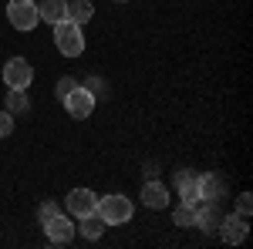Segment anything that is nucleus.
Here are the masks:
<instances>
[{"label":"nucleus","mask_w":253,"mask_h":249,"mask_svg":"<svg viewBox=\"0 0 253 249\" xmlns=\"http://www.w3.org/2000/svg\"><path fill=\"white\" fill-rule=\"evenodd\" d=\"M54 44H58V51L64 58H78L81 51H84V31H81V24H75L71 17H64L54 24Z\"/></svg>","instance_id":"f257e3e1"},{"label":"nucleus","mask_w":253,"mask_h":249,"mask_svg":"<svg viewBox=\"0 0 253 249\" xmlns=\"http://www.w3.org/2000/svg\"><path fill=\"white\" fill-rule=\"evenodd\" d=\"M95 212L101 215V222H105V226H122V222H128V219H132L135 206H132V199H125V195L112 192V195L98 199V209Z\"/></svg>","instance_id":"f03ea898"},{"label":"nucleus","mask_w":253,"mask_h":249,"mask_svg":"<svg viewBox=\"0 0 253 249\" xmlns=\"http://www.w3.org/2000/svg\"><path fill=\"white\" fill-rule=\"evenodd\" d=\"M7 20H10V27H17V31H34L41 24L38 3H34V0H10V3H7Z\"/></svg>","instance_id":"7ed1b4c3"},{"label":"nucleus","mask_w":253,"mask_h":249,"mask_svg":"<svg viewBox=\"0 0 253 249\" xmlns=\"http://www.w3.org/2000/svg\"><path fill=\"white\" fill-rule=\"evenodd\" d=\"M64 101V111L75 118V121H81V118H88L91 111H95V95L84 88V84H78V88H71L68 95L61 98Z\"/></svg>","instance_id":"20e7f679"},{"label":"nucleus","mask_w":253,"mask_h":249,"mask_svg":"<svg viewBox=\"0 0 253 249\" xmlns=\"http://www.w3.org/2000/svg\"><path fill=\"white\" fill-rule=\"evenodd\" d=\"M3 81H7V88H20V91H27L31 81H34V68H31V61H27V58H10L7 64H3Z\"/></svg>","instance_id":"39448f33"},{"label":"nucleus","mask_w":253,"mask_h":249,"mask_svg":"<svg viewBox=\"0 0 253 249\" xmlns=\"http://www.w3.org/2000/svg\"><path fill=\"white\" fill-rule=\"evenodd\" d=\"M216 229H219V236H223V243H230V246H240V243L250 236L247 215H240V212H233V215H223Z\"/></svg>","instance_id":"423d86ee"},{"label":"nucleus","mask_w":253,"mask_h":249,"mask_svg":"<svg viewBox=\"0 0 253 249\" xmlns=\"http://www.w3.org/2000/svg\"><path fill=\"white\" fill-rule=\"evenodd\" d=\"M68 212L75 215V219H81V215H91V212L98 209V195L91 189H71L68 192Z\"/></svg>","instance_id":"0eeeda50"},{"label":"nucleus","mask_w":253,"mask_h":249,"mask_svg":"<svg viewBox=\"0 0 253 249\" xmlns=\"http://www.w3.org/2000/svg\"><path fill=\"white\" fill-rule=\"evenodd\" d=\"M44 232H47V239L54 243V246H64V243H71L75 239V226H71V219L68 215H54V219H47L44 222Z\"/></svg>","instance_id":"6e6552de"},{"label":"nucleus","mask_w":253,"mask_h":249,"mask_svg":"<svg viewBox=\"0 0 253 249\" xmlns=\"http://www.w3.org/2000/svg\"><path fill=\"white\" fill-rule=\"evenodd\" d=\"M175 189H179V199L186 206H199L203 202V192H199V175L193 172H175Z\"/></svg>","instance_id":"1a4fd4ad"},{"label":"nucleus","mask_w":253,"mask_h":249,"mask_svg":"<svg viewBox=\"0 0 253 249\" xmlns=\"http://www.w3.org/2000/svg\"><path fill=\"white\" fill-rule=\"evenodd\" d=\"M142 206L145 209H166L169 206V189L162 182H156V178H149L142 185Z\"/></svg>","instance_id":"9d476101"},{"label":"nucleus","mask_w":253,"mask_h":249,"mask_svg":"<svg viewBox=\"0 0 253 249\" xmlns=\"http://www.w3.org/2000/svg\"><path fill=\"white\" fill-rule=\"evenodd\" d=\"M219 219H223V212L216 209V202H199V206H196V222L193 226H199L203 232H213L216 226H219Z\"/></svg>","instance_id":"9b49d317"},{"label":"nucleus","mask_w":253,"mask_h":249,"mask_svg":"<svg viewBox=\"0 0 253 249\" xmlns=\"http://www.w3.org/2000/svg\"><path fill=\"white\" fill-rule=\"evenodd\" d=\"M34 3H38L41 20H47V24H58L68 17V0H34Z\"/></svg>","instance_id":"f8f14e48"},{"label":"nucleus","mask_w":253,"mask_h":249,"mask_svg":"<svg viewBox=\"0 0 253 249\" xmlns=\"http://www.w3.org/2000/svg\"><path fill=\"white\" fill-rule=\"evenodd\" d=\"M199 192H203V202H219L223 192H226V185H223L219 175L206 172V175H199Z\"/></svg>","instance_id":"ddd939ff"},{"label":"nucleus","mask_w":253,"mask_h":249,"mask_svg":"<svg viewBox=\"0 0 253 249\" xmlns=\"http://www.w3.org/2000/svg\"><path fill=\"white\" fill-rule=\"evenodd\" d=\"M78 232L84 236V239H101V232H105V222H101V215H98V212H91V215H81Z\"/></svg>","instance_id":"4468645a"},{"label":"nucleus","mask_w":253,"mask_h":249,"mask_svg":"<svg viewBox=\"0 0 253 249\" xmlns=\"http://www.w3.org/2000/svg\"><path fill=\"white\" fill-rule=\"evenodd\" d=\"M68 17L75 20V24H88V20L95 17L91 0H71V3H68Z\"/></svg>","instance_id":"2eb2a0df"},{"label":"nucleus","mask_w":253,"mask_h":249,"mask_svg":"<svg viewBox=\"0 0 253 249\" xmlns=\"http://www.w3.org/2000/svg\"><path fill=\"white\" fill-rule=\"evenodd\" d=\"M27 108H31L27 95H24L20 88H10V91H7V111H10V115H24Z\"/></svg>","instance_id":"dca6fc26"},{"label":"nucleus","mask_w":253,"mask_h":249,"mask_svg":"<svg viewBox=\"0 0 253 249\" xmlns=\"http://www.w3.org/2000/svg\"><path fill=\"white\" fill-rule=\"evenodd\" d=\"M172 222L175 226H193L196 222V206H186V202H182V206L172 212Z\"/></svg>","instance_id":"f3484780"},{"label":"nucleus","mask_w":253,"mask_h":249,"mask_svg":"<svg viewBox=\"0 0 253 249\" xmlns=\"http://www.w3.org/2000/svg\"><path fill=\"white\" fill-rule=\"evenodd\" d=\"M58 212H61V209H58V202H44V206L38 209V219H41V226H44L47 219H54Z\"/></svg>","instance_id":"a211bd4d"},{"label":"nucleus","mask_w":253,"mask_h":249,"mask_svg":"<svg viewBox=\"0 0 253 249\" xmlns=\"http://www.w3.org/2000/svg\"><path fill=\"white\" fill-rule=\"evenodd\" d=\"M10 132H14V115L3 108V111H0V138H7Z\"/></svg>","instance_id":"6ab92c4d"},{"label":"nucleus","mask_w":253,"mask_h":249,"mask_svg":"<svg viewBox=\"0 0 253 249\" xmlns=\"http://www.w3.org/2000/svg\"><path fill=\"white\" fill-rule=\"evenodd\" d=\"M250 199H253L250 192H243V195H240V202H236V212H240V215H247V219H250V209H253Z\"/></svg>","instance_id":"aec40b11"},{"label":"nucleus","mask_w":253,"mask_h":249,"mask_svg":"<svg viewBox=\"0 0 253 249\" xmlns=\"http://www.w3.org/2000/svg\"><path fill=\"white\" fill-rule=\"evenodd\" d=\"M71 88H78V81H75V77H61L58 81V98H64Z\"/></svg>","instance_id":"412c9836"},{"label":"nucleus","mask_w":253,"mask_h":249,"mask_svg":"<svg viewBox=\"0 0 253 249\" xmlns=\"http://www.w3.org/2000/svg\"><path fill=\"white\" fill-rule=\"evenodd\" d=\"M115 3H125V0H115Z\"/></svg>","instance_id":"4be33fe9"}]
</instances>
